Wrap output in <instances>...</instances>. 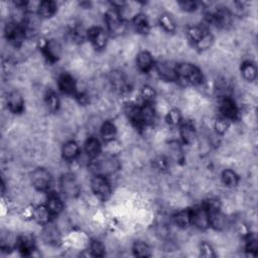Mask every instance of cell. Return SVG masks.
<instances>
[{
  "label": "cell",
  "mask_w": 258,
  "mask_h": 258,
  "mask_svg": "<svg viewBox=\"0 0 258 258\" xmlns=\"http://www.w3.org/2000/svg\"><path fill=\"white\" fill-rule=\"evenodd\" d=\"M178 81L187 86H200L204 82L202 71L191 63H181L177 65Z\"/></svg>",
  "instance_id": "cell-1"
},
{
  "label": "cell",
  "mask_w": 258,
  "mask_h": 258,
  "mask_svg": "<svg viewBox=\"0 0 258 258\" xmlns=\"http://www.w3.org/2000/svg\"><path fill=\"white\" fill-rule=\"evenodd\" d=\"M90 169L95 175L110 176L115 174L120 169V162L114 156H108L101 160H93L90 164Z\"/></svg>",
  "instance_id": "cell-2"
},
{
  "label": "cell",
  "mask_w": 258,
  "mask_h": 258,
  "mask_svg": "<svg viewBox=\"0 0 258 258\" xmlns=\"http://www.w3.org/2000/svg\"><path fill=\"white\" fill-rule=\"evenodd\" d=\"M105 22L109 32L114 36H119L125 32L126 24L120 10L111 6L105 12Z\"/></svg>",
  "instance_id": "cell-3"
},
{
  "label": "cell",
  "mask_w": 258,
  "mask_h": 258,
  "mask_svg": "<svg viewBox=\"0 0 258 258\" xmlns=\"http://www.w3.org/2000/svg\"><path fill=\"white\" fill-rule=\"evenodd\" d=\"M90 187L94 195L102 201H106L111 197V194H112L111 185L107 180V178L104 176L95 175L91 179Z\"/></svg>",
  "instance_id": "cell-4"
},
{
  "label": "cell",
  "mask_w": 258,
  "mask_h": 258,
  "mask_svg": "<svg viewBox=\"0 0 258 258\" xmlns=\"http://www.w3.org/2000/svg\"><path fill=\"white\" fill-rule=\"evenodd\" d=\"M4 34L7 41L13 46H20L26 36V32L22 23L16 22L14 20L9 21L5 25Z\"/></svg>",
  "instance_id": "cell-5"
},
{
  "label": "cell",
  "mask_w": 258,
  "mask_h": 258,
  "mask_svg": "<svg viewBox=\"0 0 258 258\" xmlns=\"http://www.w3.org/2000/svg\"><path fill=\"white\" fill-rule=\"evenodd\" d=\"M30 180L33 188L38 192H47L53 185V177L43 168L35 169L31 173Z\"/></svg>",
  "instance_id": "cell-6"
},
{
  "label": "cell",
  "mask_w": 258,
  "mask_h": 258,
  "mask_svg": "<svg viewBox=\"0 0 258 258\" xmlns=\"http://www.w3.org/2000/svg\"><path fill=\"white\" fill-rule=\"evenodd\" d=\"M192 226L203 231L211 227L210 214L204 205L192 209Z\"/></svg>",
  "instance_id": "cell-7"
},
{
  "label": "cell",
  "mask_w": 258,
  "mask_h": 258,
  "mask_svg": "<svg viewBox=\"0 0 258 258\" xmlns=\"http://www.w3.org/2000/svg\"><path fill=\"white\" fill-rule=\"evenodd\" d=\"M60 187H61L62 193L67 198H71V199L77 198L81 192L79 183L73 174H65L61 178Z\"/></svg>",
  "instance_id": "cell-8"
},
{
  "label": "cell",
  "mask_w": 258,
  "mask_h": 258,
  "mask_svg": "<svg viewBox=\"0 0 258 258\" xmlns=\"http://www.w3.org/2000/svg\"><path fill=\"white\" fill-rule=\"evenodd\" d=\"M87 38L97 50L104 49L108 42V35L106 30L100 26H92L87 31Z\"/></svg>",
  "instance_id": "cell-9"
},
{
  "label": "cell",
  "mask_w": 258,
  "mask_h": 258,
  "mask_svg": "<svg viewBox=\"0 0 258 258\" xmlns=\"http://www.w3.org/2000/svg\"><path fill=\"white\" fill-rule=\"evenodd\" d=\"M41 48H42V53H43L44 57L51 63H55V62L59 61V59L62 56L63 47L58 39L45 40L43 45L41 46Z\"/></svg>",
  "instance_id": "cell-10"
},
{
  "label": "cell",
  "mask_w": 258,
  "mask_h": 258,
  "mask_svg": "<svg viewBox=\"0 0 258 258\" xmlns=\"http://www.w3.org/2000/svg\"><path fill=\"white\" fill-rule=\"evenodd\" d=\"M177 65L172 62H160L156 64V70L160 78L166 82H175L178 81L177 74Z\"/></svg>",
  "instance_id": "cell-11"
},
{
  "label": "cell",
  "mask_w": 258,
  "mask_h": 258,
  "mask_svg": "<svg viewBox=\"0 0 258 258\" xmlns=\"http://www.w3.org/2000/svg\"><path fill=\"white\" fill-rule=\"evenodd\" d=\"M42 240L50 246H59L62 243V234L60 229L53 224L44 225L41 232Z\"/></svg>",
  "instance_id": "cell-12"
},
{
  "label": "cell",
  "mask_w": 258,
  "mask_h": 258,
  "mask_svg": "<svg viewBox=\"0 0 258 258\" xmlns=\"http://www.w3.org/2000/svg\"><path fill=\"white\" fill-rule=\"evenodd\" d=\"M6 104L10 112L20 114L24 110V99L22 94L17 90H12L7 94Z\"/></svg>",
  "instance_id": "cell-13"
},
{
  "label": "cell",
  "mask_w": 258,
  "mask_h": 258,
  "mask_svg": "<svg viewBox=\"0 0 258 258\" xmlns=\"http://www.w3.org/2000/svg\"><path fill=\"white\" fill-rule=\"evenodd\" d=\"M219 109L221 112V116L228 119L229 121H234L238 118V107L234 100H232L230 97H224L221 100Z\"/></svg>",
  "instance_id": "cell-14"
},
{
  "label": "cell",
  "mask_w": 258,
  "mask_h": 258,
  "mask_svg": "<svg viewBox=\"0 0 258 258\" xmlns=\"http://www.w3.org/2000/svg\"><path fill=\"white\" fill-rule=\"evenodd\" d=\"M16 247L22 255L29 256L36 249L35 239L32 234H22L16 239Z\"/></svg>",
  "instance_id": "cell-15"
},
{
  "label": "cell",
  "mask_w": 258,
  "mask_h": 258,
  "mask_svg": "<svg viewBox=\"0 0 258 258\" xmlns=\"http://www.w3.org/2000/svg\"><path fill=\"white\" fill-rule=\"evenodd\" d=\"M58 86L61 92L70 96H77V82L74 77L68 73L62 74L58 79Z\"/></svg>",
  "instance_id": "cell-16"
},
{
  "label": "cell",
  "mask_w": 258,
  "mask_h": 258,
  "mask_svg": "<svg viewBox=\"0 0 258 258\" xmlns=\"http://www.w3.org/2000/svg\"><path fill=\"white\" fill-rule=\"evenodd\" d=\"M58 10V5L53 0L40 1L36 10V14L40 19H48L53 17Z\"/></svg>",
  "instance_id": "cell-17"
},
{
  "label": "cell",
  "mask_w": 258,
  "mask_h": 258,
  "mask_svg": "<svg viewBox=\"0 0 258 258\" xmlns=\"http://www.w3.org/2000/svg\"><path fill=\"white\" fill-rule=\"evenodd\" d=\"M136 66L138 70L142 73H148L156 64L154 59L148 50H141L137 54L136 57Z\"/></svg>",
  "instance_id": "cell-18"
},
{
  "label": "cell",
  "mask_w": 258,
  "mask_h": 258,
  "mask_svg": "<svg viewBox=\"0 0 258 258\" xmlns=\"http://www.w3.org/2000/svg\"><path fill=\"white\" fill-rule=\"evenodd\" d=\"M31 217L32 219L39 225H46L50 223L51 217H54L51 215L50 211L46 207V205H38L33 210L31 211Z\"/></svg>",
  "instance_id": "cell-19"
},
{
  "label": "cell",
  "mask_w": 258,
  "mask_h": 258,
  "mask_svg": "<svg viewBox=\"0 0 258 258\" xmlns=\"http://www.w3.org/2000/svg\"><path fill=\"white\" fill-rule=\"evenodd\" d=\"M109 80L110 83L112 85V87L120 92V93H124L128 90V82H127V78L125 76V74L121 71H112L110 76H109Z\"/></svg>",
  "instance_id": "cell-20"
},
{
  "label": "cell",
  "mask_w": 258,
  "mask_h": 258,
  "mask_svg": "<svg viewBox=\"0 0 258 258\" xmlns=\"http://www.w3.org/2000/svg\"><path fill=\"white\" fill-rule=\"evenodd\" d=\"M80 146L74 140L67 141L62 147V157L65 161L73 162L80 156Z\"/></svg>",
  "instance_id": "cell-21"
},
{
  "label": "cell",
  "mask_w": 258,
  "mask_h": 258,
  "mask_svg": "<svg viewBox=\"0 0 258 258\" xmlns=\"http://www.w3.org/2000/svg\"><path fill=\"white\" fill-rule=\"evenodd\" d=\"M45 205L53 216H59L64 211L63 200L60 198V196H58L55 193H51L48 195Z\"/></svg>",
  "instance_id": "cell-22"
},
{
  "label": "cell",
  "mask_w": 258,
  "mask_h": 258,
  "mask_svg": "<svg viewBox=\"0 0 258 258\" xmlns=\"http://www.w3.org/2000/svg\"><path fill=\"white\" fill-rule=\"evenodd\" d=\"M84 148H85V153L87 154V157L92 161L97 159L102 151V145H101L100 140L94 136L89 137L86 140Z\"/></svg>",
  "instance_id": "cell-23"
},
{
  "label": "cell",
  "mask_w": 258,
  "mask_h": 258,
  "mask_svg": "<svg viewBox=\"0 0 258 258\" xmlns=\"http://www.w3.org/2000/svg\"><path fill=\"white\" fill-rule=\"evenodd\" d=\"M100 134L105 142H113L117 136V128L113 122L105 121L100 127Z\"/></svg>",
  "instance_id": "cell-24"
},
{
  "label": "cell",
  "mask_w": 258,
  "mask_h": 258,
  "mask_svg": "<svg viewBox=\"0 0 258 258\" xmlns=\"http://www.w3.org/2000/svg\"><path fill=\"white\" fill-rule=\"evenodd\" d=\"M131 20H132V26L136 32L140 34H147L149 32L150 30L149 21L147 16L144 13L142 12L137 13Z\"/></svg>",
  "instance_id": "cell-25"
},
{
  "label": "cell",
  "mask_w": 258,
  "mask_h": 258,
  "mask_svg": "<svg viewBox=\"0 0 258 258\" xmlns=\"http://www.w3.org/2000/svg\"><path fill=\"white\" fill-rule=\"evenodd\" d=\"M173 220L175 224L182 229L192 226V209H185L177 212L174 215Z\"/></svg>",
  "instance_id": "cell-26"
},
{
  "label": "cell",
  "mask_w": 258,
  "mask_h": 258,
  "mask_svg": "<svg viewBox=\"0 0 258 258\" xmlns=\"http://www.w3.org/2000/svg\"><path fill=\"white\" fill-rule=\"evenodd\" d=\"M180 134L183 141L187 144H191L194 142L196 138V128L195 125L191 121L182 122L180 127Z\"/></svg>",
  "instance_id": "cell-27"
},
{
  "label": "cell",
  "mask_w": 258,
  "mask_h": 258,
  "mask_svg": "<svg viewBox=\"0 0 258 258\" xmlns=\"http://www.w3.org/2000/svg\"><path fill=\"white\" fill-rule=\"evenodd\" d=\"M208 32L204 27L199 25H190L186 29V35L190 42H192L194 45H196L206 34Z\"/></svg>",
  "instance_id": "cell-28"
},
{
  "label": "cell",
  "mask_w": 258,
  "mask_h": 258,
  "mask_svg": "<svg viewBox=\"0 0 258 258\" xmlns=\"http://www.w3.org/2000/svg\"><path fill=\"white\" fill-rule=\"evenodd\" d=\"M221 179H222V182L223 184L227 187V188H235L238 186L239 184V176L237 175V173L233 170H230V169H227V170H224L222 172V175H221Z\"/></svg>",
  "instance_id": "cell-29"
},
{
  "label": "cell",
  "mask_w": 258,
  "mask_h": 258,
  "mask_svg": "<svg viewBox=\"0 0 258 258\" xmlns=\"http://www.w3.org/2000/svg\"><path fill=\"white\" fill-rule=\"evenodd\" d=\"M241 75L248 82L255 81L256 78H257L256 66L252 62H250V61L244 62L241 65Z\"/></svg>",
  "instance_id": "cell-30"
},
{
  "label": "cell",
  "mask_w": 258,
  "mask_h": 258,
  "mask_svg": "<svg viewBox=\"0 0 258 258\" xmlns=\"http://www.w3.org/2000/svg\"><path fill=\"white\" fill-rule=\"evenodd\" d=\"M159 23L167 32H175L177 29V23L174 17L168 12H164L159 16Z\"/></svg>",
  "instance_id": "cell-31"
},
{
  "label": "cell",
  "mask_w": 258,
  "mask_h": 258,
  "mask_svg": "<svg viewBox=\"0 0 258 258\" xmlns=\"http://www.w3.org/2000/svg\"><path fill=\"white\" fill-rule=\"evenodd\" d=\"M132 252L136 257H149L151 256V249L149 245L144 241H135L132 246Z\"/></svg>",
  "instance_id": "cell-32"
},
{
  "label": "cell",
  "mask_w": 258,
  "mask_h": 258,
  "mask_svg": "<svg viewBox=\"0 0 258 258\" xmlns=\"http://www.w3.org/2000/svg\"><path fill=\"white\" fill-rule=\"evenodd\" d=\"M44 101H45V105L47 107V109L50 111V112H56L60 109L61 107V101H60V98L59 96L53 92L50 91L48 92L46 95H45V98H44Z\"/></svg>",
  "instance_id": "cell-33"
},
{
  "label": "cell",
  "mask_w": 258,
  "mask_h": 258,
  "mask_svg": "<svg viewBox=\"0 0 258 258\" xmlns=\"http://www.w3.org/2000/svg\"><path fill=\"white\" fill-rule=\"evenodd\" d=\"M166 120L167 122L171 125V126H178L181 125L183 122V115L182 112L180 111V109L178 108H172L166 116Z\"/></svg>",
  "instance_id": "cell-34"
},
{
  "label": "cell",
  "mask_w": 258,
  "mask_h": 258,
  "mask_svg": "<svg viewBox=\"0 0 258 258\" xmlns=\"http://www.w3.org/2000/svg\"><path fill=\"white\" fill-rule=\"evenodd\" d=\"M89 251L91 256L103 257L105 255V245L100 240H92L89 245Z\"/></svg>",
  "instance_id": "cell-35"
},
{
  "label": "cell",
  "mask_w": 258,
  "mask_h": 258,
  "mask_svg": "<svg viewBox=\"0 0 258 258\" xmlns=\"http://www.w3.org/2000/svg\"><path fill=\"white\" fill-rule=\"evenodd\" d=\"M140 96L144 103H152L157 97V91L154 90V88H152L151 86L145 85L142 87V89L140 91Z\"/></svg>",
  "instance_id": "cell-36"
},
{
  "label": "cell",
  "mask_w": 258,
  "mask_h": 258,
  "mask_svg": "<svg viewBox=\"0 0 258 258\" xmlns=\"http://www.w3.org/2000/svg\"><path fill=\"white\" fill-rule=\"evenodd\" d=\"M246 251L252 255L256 256L258 250V241L255 234H248L246 237V244H245Z\"/></svg>",
  "instance_id": "cell-37"
},
{
  "label": "cell",
  "mask_w": 258,
  "mask_h": 258,
  "mask_svg": "<svg viewBox=\"0 0 258 258\" xmlns=\"http://www.w3.org/2000/svg\"><path fill=\"white\" fill-rule=\"evenodd\" d=\"M230 125H231V121H229L228 119L221 116L215 121L214 128H215V131L217 134L223 135L228 131V129L230 128Z\"/></svg>",
  "instance_id": "cell-38"
},
{
  "label": "cell",
  "mask_w": 258,
  "mask_h": 258,
  "mask_svg": "<svg viewBox=\"0 0 258 258\" xmlns=\"http://www.w3.org/2000/svg\"><path fill=\"white\" fill-rule=\"evenodd\" d=\"M214 42V37L210 32H206V34L203 36V38L196 44L197 48L200 50H206L212 46Z\"/></svg>",
  "instance_id": "cell-39"
},
{
  "label": "cell",
  "mask_w": 258,
  "mask_h": 258,
  "mask_svg": "<svg viewBox=\"0 0 258 258\" xmlns=\"http://www.w3.org/2000/svg\"><path fill=\"white\" fill-rule=\"evenodd\" d=\"M200 255L202 257H207V258L216 257V253H215L214 248L208 242H202L200 244Z\"/></svg>",
  "instance_id": "cell-40"
},
{
  "label": "cell",
  "mask_w": 258,
  "mask_h": 258,
  "mask_svg": "<svg viewBox=\"0 0 258 258\" xmlns=\"http://www.w3.org/2000/svg\"><path fill=\"white\" fill-rule=\"evenodd\" d=\"M178 5L180 9L185 12H193L198 9V3L196 1H180Z\"/></svg>",
  "instance_id": "cell-41"
}]
</instances>
